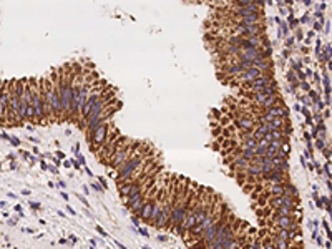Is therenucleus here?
Wrapping results in <instances>:
<instances>
[{"label":"nucleus","instance_id":"obj_1","mask_svg":"<svg viewBox=\"0 0 332 249\" xmlns=\"http://www.w3.org/2000/svg\"><path fill=\"white\" fill-rule=\"evenodd\" d=\"M8 103H10V82L0 83V123L5 124L8 118Z\"/></svg>","mask_w":332,"mask_h":249}]
</instances>
